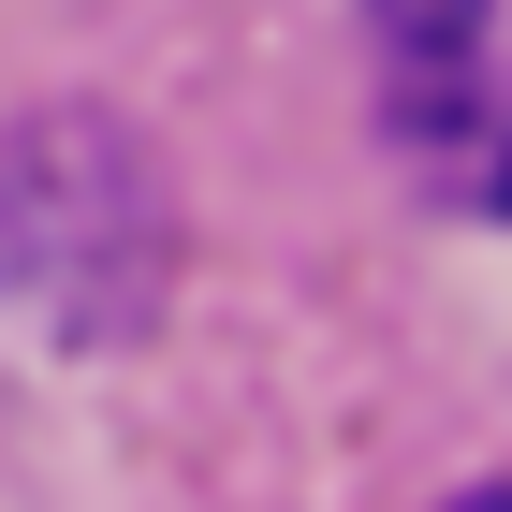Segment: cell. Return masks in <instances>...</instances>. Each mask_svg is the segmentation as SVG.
<instances>
[{"label":"cell","instance_id":"6da1fadb","mask_svg":"<svg viewBox=\"0 0 512 512\" xmlns=\"http://www.w3.org/2000/svg\"><path fill=\"white\" fill-rule=\"evenodd\" d=\"M176 264L161 161L118 118H15L0 132V308L59 337H132Z\"/></svg>","mask_w":512,"mask_h":512},{"label":"cell","instance_id":"7a4b0ae2","mask_svg":"<svg viewBox=\"0 0 512 512\" xmlns=\"http://www.w3.org/2000/svg\"><path fill=\"white\" fill-rule=\"evenodd\" d=\"M381 44V132L439 205H512V30L498 0H366Z\"/></svg>","mask_w":512,"mask_h":512},{"label":"cell","instance_id":"3957f363","mask_svg":"<svg viewBox=\"0 0 512 512\" xmlns=\"http://www.w3.org/2000/svg\"><path fill=\"white\" fill-rule=\"evenodd\" d=\"M454 512H512V483H483V498H454Z\"/></svg>","mask_w":512,"mask_h":512}]
</instances>
